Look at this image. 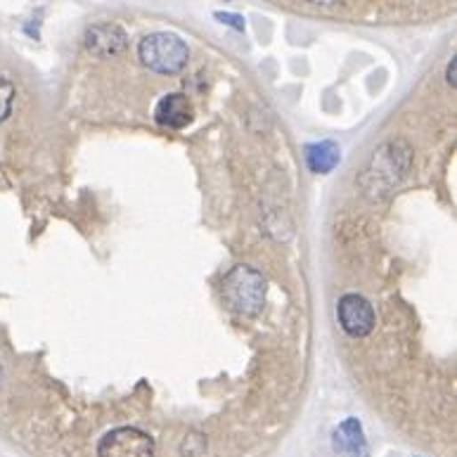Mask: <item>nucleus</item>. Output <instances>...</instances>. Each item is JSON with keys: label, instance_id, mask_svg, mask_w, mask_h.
I'll use <instances>...</instances> for the list:
<instances>
[{"label": "nucleus", "instance_id": "1", "mask_svg": "<svg viewBox=\"0 0 457 457\" xmlns=\"http://www.w3.org/2000/svg\"><path fill=\"white\" fill-rule=\"evenodd\" d=\"M138 60H140L145 69L164 74V76H173V74H180L188 67L190 50H188L180 36L156 31V34L145 36L138 43Z\"/></svg>", "mask_w": 457, "mask_h": 457}, {"label": "nucleus", "instance_id": "2", "mask_svg": "<svg viewBox=\"0 0 457 457\" xmlns=\"http://www.w3.org/2000/svg\"><path fill=\"white\" fill-rule=\"evenodd\" d=\"M268 282L252 266H235L223 277V299L239 316H256L266 303Z\"/></svg>", "mask_w": 457, "mask_h": 457}, {"label": "nucleus", "instance_id": "3", "mask_svg": "<svg viewBox=\"0 0 457 457\" xmlns=\"http://www.w3.org/2000/svg\"><path fill=\"white\" fill-rule=\"evenodd\" d=\"M410 164V149L403 142H389L384 148L374 152L373 162L367 166L365 180H373L367 185V192H387L394 185H398Z\"/></svg>", "mask_w": 457, "mask_h": 457}, {"label": "nucleus", "instance_id": "4", "mask_svg": "<svg viewBox=\"0 0 457 457\" xmlns=\"http://www.w3.org/2000/svg\"><path fill=\"white\" fill-rule=\"evenodd\" d=\"M155 438L135 427H119L100 441L98 457H155Z\"/></svg>", "mask_w": 457, "mask_h": 457}, {"label": "nucleus", "instance_id": "5", "mask_svg": "<svg viewBox=\"0 0 457 457\" xmlns=\"http://www.w3.org/2000/svg\"><path fill=\"white\" fill-rule=\"evenodd\" d=\"M337 316L341 330L349 337L363 339L374 330V309L370 306L365 296L360 294H344L339 299Z\"/></svg>", "mask_w": 457, "mask_h": 457}, {"label": "nucleus", "instance_id": "6", "mask_svg": "<svg viewBox=\"0 0 457 457\" xmlns=\"http://www.w3.org/2000/svg\"><path fill=\"white\" fill-rule=\"evenodd\" d=\"M84 43L85 50H88L92 57L107 60V57H116L126 50L128 34L121 24L105 21V24H95V27L88 28L84 36Z\"/></svg>", "mask_w": 457, "mask_h": 457}, {"label": "nucleus", "instance_id": "7", "mask_svg": "<svg viewBox=\"0 0 457 457\" xmlns=\"http://www.w3.org/2000/svg\"><path fill=\"white\" fill-rule=\"evenodd\" d=\"M155 119L159 126L180 131V128H188L195 121V107L183 92H169L156 102Z\"/></svg>", "mask_w": 457, "mask_h": 457}, {"label": "nucleus", "instance_id": "8", "mask_svg": "<svg viewBox=\"0 0 457 457\" xmlns=\"http://www.w3.org/2000/svg\"><path fill=\"white\" fill-rule=\"evenodd\" d=\"M341 162V152H339V145L332 140H320L306 145V164L313 173H330L334 171Z\"/></svg>", "mask_w": 457, "mask_h": 457}, {"label": "nucleus", "instance_id": "9", "mask_svg": "<svg viewBox=\"0 0 457 457\" xmlns=\"http://www.w3.org/2000/svg\"><path fill=\"white\" fill-rule=\"evenodd\" d=\"M334 448L344 453L346 457H365V438L363 427L356 417H349L334 429Z\"/></svg>", "mask_w": 457, "mask_h": 457}, {"label": "nucleus", "instance_id": "10", "mask_svg": "<svg viewBox=\"0 0 457 457\" xmlns=\"http://www.w3.org/2000/svg\"><path fill=\"white\" fill-rule=\"evenodd\" d=\"M12 102H14V85L7 76L0 74V124L10 116L12 112Z\"/></svg>", "mask_w": 457, "mask_h": 457}, {"label": "nucleus", "instance_id": "11", "mask_svg": "<svg viewBox=\"0 0 457 457\" xmlns=\"http://www.w3.org/2000/svg\"><path fill=\"white\" fill-rule=\"evenodd\" d=\"M220 24H226V27L237 28V31H245V20L239 17V14H230V12H216L213 14Z\"/></svg>", "mask_w": 457, "mask_h": 457}, {"label": "nucleus", "instance_id": "12", "mask_svg": "<svg viewBox=\"0 0 457 457\" xmlns=\"http://www.w3.org/2000/svg\"><path fill=\"white\" fill-rule=\"evenodd\" d=\"M455 76H457V60L453 57L451 62H448V67H445V81H448V85H453V88L457 85Z\"/></svg>", "mask_w": 457, "mask_h": 457}, {"label": "nucleus", "instance_id": "13", "mask_svg": "<svg viewBox=\"0 0 457 457\" xmlns=\"http://www.w3.org/2000/svg\"><path fill=\"white\" fill-rule=\"evenodd\" d=\"M309 3H313V5H334L339 0H309Z\"/></svg>", "mask_w": 457, "mask_h": 457}, {"label": "nucleus", "instance_id": "14", "mask_svg": "<svg viewBox=\"0 0 457 457\" xmlns=\"http://www.w3.org/2000/svg\"><path fill=\"white\" fill-rule=\"evenodd\" d=\"M0 380H3V363H0Z\"/></svg>", "mask_w": 457, "mask_h": 457}]
</instances>
